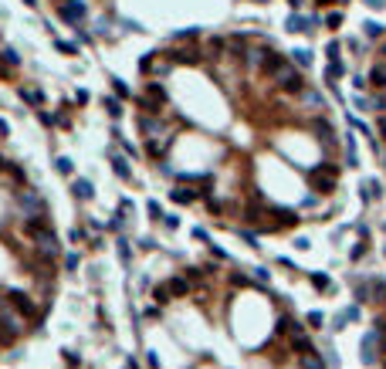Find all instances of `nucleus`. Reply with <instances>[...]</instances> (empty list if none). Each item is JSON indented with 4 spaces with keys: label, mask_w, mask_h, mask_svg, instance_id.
Masks as SVG:
<instances>
[{
    "label": "nucleus",
    "mask_w": 386,
    "mask_h": 369,
    "mask_svg": "<svg viewBox=\"0 0 386 369\" xmlns=\"http://www.w3.org/2000/svg\"><path fill=\"white\" fill-rule=\"evenodd\" d=\"M309 183L319 190V193H332L335 190V166H319V170H312L309 173Z\"/></svg>",
    "instance_id": "nucleus-1"
},
{
    "label": "nucleus",
    "mask_w": 386,
    "mask_h": 369,
    "mask_svg": "<svg viewBox=\"0 0 386 369\" xmlns=\"http://www.w3.org/2000/svg\"><path fill=\"white\" fill-rule=\"evenodd\" d=\"M17 207L24 210V217H44V200H41L34 190H24V193H17Z\"/></svg>",
    "instance_id": "nucleus-2"
},
{
    "label": "nucleus",
    "mask_w": 386,
    "mask_h": 369,
    "mask_svg": "<svg viewBox=\"0 0 386 369\" xmlns=\"http://www.w3.org/2000/svg\"><path fill=\"white\" fill-rule=\"evenodd\" d=\"M7 298H10V305L17 308V315H27V318H38V315H41L38 305L31 302V295H24V292H10Z\"/></svg>",
    "instance_id": "nucleus-3"
},
{
    "label": "nucleus",
    "mask_w": 386,
    "mask_h": 369,
    "mask_svg": "<svg viewBox=\"0 0 386 369\" xmlns=\"http://www.w3.org/2000/svg\"><path fill=\"white\" fill-rule=\"evenodd\" d=\"M281 75H285V81H281V88H285V92H302V75H298V71L285 68ZM281 75H278V78H281Z\"/></svg>",
    "instance_id": "nucleus-4"
},
{
    "label": "nucleus",
    "mask_w": 386,
    "mask_h": 369,
    "mask_svg": "<svg viewBox=\"0 0 386 369\" xmlns=\"http://www.w3.org/2000/svg\"><path fill=\"white\" fill-rule=\"evenodd\" d=\"M71 190H75L78 200H92V183H88V180H75V183H71Z\"/></svg>",
    "instance_id": "nucleus-5"
},
{
    "label": "nucleus",
    "mask_w": 386,
    "mask_h": 369,
    "mask_svg": "<svg viewBox=\"0 0 386 369\" xmlns=\"http://www.w3.org/2000/svg\"><path fill=\"white\" fill-rule=\"evenodd\" d=\"M166 288H170V295H187L190 292V281H187V278H170Z\"/></svg>",
    "instance_id": "nucleus-6"
},
{
    "label": "nucleus",
    "mask_w": 386,
    "mask_h": 369,
    "mask_svg": "<svg viewBox=\"0 0 386 369\" xmlns=\"http://www.w3.org/2000/svg\"><path fill=\"white\" fill-rule=\"evenodd\" d=\"M291 349L298 352V356H312V352H315V349H312V342L305 339V335H295V339H291Z\"/></svg>",
    "instance_id": "nucleus-7"
},
{
    "label": "nucleus",
    "mask_w": 386,
    "mask_h": 369,
    "mask_svg": "<svg viewBox=\"0 0 386 369\" xmlns=\"http://www.w3.org/2000/svg\"><path fill=\"white\" fill-rule=\"evenodd\" d=\"M112 170H116V176H122V180H129V176H132L129 163H126L122 156H112Z\"/></svg>",
    "instance_id": "nucleus-8"
},
{
    "label": "nucleus",
    "mask_w": 386,
    "mask_h": 369,
    "mask_svg": "<svg viewBox=\"0 0 386 369\" xmlns=\"http://www.w3.org/2000/svg\"><path fill=\"white\" fill-rule=\"evenodd\" d=\"M146 98H153L156 105H163V102H166V92H163V85L149 81V88H146Z\"/></svg>",
    "instance_id": "nucleus-9"
},
{
    "label": "nucleus",
    "mask_w": 386,
    "mask_h": 369,
    "mask_svg": "<svg viewBox=\"0 0 386 369\" xmlns=\"http://www.w3.org/2000/svg\"><path fill=\"white\" fill-rule=\"evenodd\" d=\"M369 81H373L376 88H386V64H376V68L369 71Z\"/></svg>",
    "instance_id": "nucleus-10"
},
{
    "label": "nucleus",
    "mask_w": 386,
    "mask_h": 369,
    "mask_svg": "<svg viewBox=\"0 0 386 369\" xmlns=\"http://www.w3.org/2000/svg\"><path fill=\"white\" fill-rule=\"evenodd\" d=\"M274 217H278V224H281V227H295V224H298L295 210H274Z\"/></svg>",
    "instance_id": "nucleus-11"
},
{
    "label": "nucleus",
    "mask_w": 386,
    "mask_h": 369,
    "mask_svg": "<svg viewBox=\"0 0 386 369\" xmlns=\"http://www.w3.org/2000/svg\"><path fill=\"white\" fill-rule=\"evenodd\" d=\"M342 71H346V68H342V61L335 58L332 64H328V71H325V81H328V85H335V78L342 75Z\"/></svg>",
    "instance_id": "nucleus-12"
},
{
    "label": "nucleus",
    "mask_w": 386,
    "mask_h": 369,
    "mask_svg": "<svg viewBox=\"0 0 386 369\" xmlns=\"http://www.w3.org/2000/svg\"><path fill=\"white\" fill-rule=\"evenodd\" d=\"M302 366H305V369H325V366H322V359H319L315 352H312V356H302Z\"/></svg>",
    "instance_id": "nucleus-13"
},
{
    "label": "nucleus",
    "mask_w": 386,
    "mask_h": 369,
    "mask_svg": "<svg viewBox=\"0 0 386 369\" xmlns=\"http://www.w3.org/2000/svg\"><path fill=\"white\" fill-rule=\"evenodd\" d=\"M173 58H176V61H187V64H193V61H196V51H193V48H187V51H173Z\"/></svg>",
    "instance_id": "nucleus-14"
},
{
    "label": "nucleus",
    "mask_w": 386,
    "mask_h": 369,
    "mask_svg": "<svg viewBox=\"0 0 386 369\" xmlns=\"http://www.w3.org/2000/svg\"><path fill=\"white\" fill-rule=\"evenodd\" d=\"M170 196H173L176 203H190V200H193V196H196V193H193V190H173V193H170Z\"/></svg>",
    "instance_id": "nucleus-15"
},
{
    "label": "nucleus",
    "mask_w": 386,
    "mask_h": 369,
    "mask_svg": "<svg viewBox=\"0 0 386 369\" xmlns=\"http://www.w3.org/2000/svg\"><path fill=\"white\" fill-rule=\"evenodd\" d=\"M105 109H109V116H112V119H119V116H122V105H119L116 98H105Z\"/></svg>",
    "instance_id": "nucleus-16"
},
{
    "label": "nucleus",
    "mask_w": 386,
    "mask_h": 369,
    "mask_svg": "<svg viewBox=\"0 0 386 369\" xmlns=\"http://www.w3.org/2000/svg\"><path fill=\"white\" fill-rule=\"evenodd\" d=\"M153 298L159 302V305H166V302H170V288H166V285H159V288L153 292Z\"/></svg>",
    "instance_id": "nucleus-17"
},
{
    "label": "nucleus",
    "mask_w": 386,
    "mask_h": 369,
    "mask_svg": "<svg viewBox=\"0 0 386 369\" xmlns=\"http://www.w3.org/2000/svg\"><path fill=\"white\" fill-rule=\"evenodd\" d=\"M363 27H366V34H369V38H380V34H383V27H380L376 20H366Z\"/></svg>",
    "instance_id": "nucleus-18"
},
{
    "label": "nucleus",
    "mask_w": 386,
    "mask_h": 369,
    "mask_svg": "<svg viewBox=\"0 0 386 369\" xmlns=\"http://www.w3.org/2000/svg\"><path fill=\"white\" fill-rule=\"evenodd\" d=\"M288 31H309V20H302V17H291V20H288Z\"/></svg>",
    "instance_id": "nucleus-19"
},
{
    "label": "nucleus",
    "mask_w": 386,
    "mask_h": 369,
    "mask_svg": "<svg viewBox=\"0 0 386 369\" xmlns=\"http://www.w3.org/2000/svg\"><path fill=\"white\" fill-rule=\"evenodd\" d=\"M58 173H71V159H68V156H58Z\"/></svg>",
    "instance_id": "nucleus-20"
},
{
    "label": "nucleus",
    "mask_w": 386,
    "mask_h": 369,
    "mask_svg": "<svg viewBox=\"0 0 386 369\" xmlns=\"http://www.w3.org/2000/svg\"><path fill=\"white\" fill-rule=\"evenodd\" d=\"M295 61L298 64H312V51H295Z\"/></svg>",
    "instance_id": "nucleus-21"
},
{
    "label": "nucleus",
    "mask_w": 386,
    "mask_h": 369,
    "mask_svg": "<svg viewBox=\"0 0 386 369\" xmlns=\"http://www.w3.org/2000/svg\"><path fill=\"white\" fill-rule=\"evenodd\" d=\"M58 51H64V55H78L75 44H68V41H58Z\"/></svg>",
    "instance_id": "nucleus-22"
},
{
    "label": "nucleus",
    "mask_w": 386,
    "mask_h": 369,
    "mask_svg": "<svg viewBox=\"0 0 386 369\" xmlns=\"http://www.w3.org/2000/svg\"><path fill=\"white\" fill-rule=\"evenodd\" d=\"M112 85H116V92H119V98H129V88L119 81V78H112Z\"/></svg>",
    "instance_id": "nucleus-23"
},
{
    "label": "nucleus",
    "mask_w": 386,
    "mask_h": 369,
    "mask_svg": "<svg viewBox=\"0 0 386 369\" xmlns=\"http://www.w3.org/2000/svg\"><path fill=\"white\" fill-rule=\"evenodd\" d=\"M20 95L27 98V102H31V105H38V102H41V92H24V88H20Z\"/></svg>",
    "instance_id": "nucleus-24"
},
{
    "label": "nucleus",
    "mask_w": 386,
    "mask_h": 369,
    "mask_svg": "<svg viewBox=\"0 0 386 369\" xmlns=\"http://www.w3.org/2000/svg\"><path fill=\"white\" fill-rule=\"evenodd\" d=\"M312 281H315V288H328V278H325V274H312Z\"/></svg>",
    "instance_id": "nucleus-25"
},
{
    "label": "nucleus",
    "mask_w": 386,
    "mask_h": 369,
    "mask_svg": "<svg viewBox=\"0 0 386 369\" xmlns=\"http://www.w3.org/2000/svg\"><path fill=\"white\" fill-rule=\"evenodd\" d=\"M64 268H68V271H75V268H78V254H68V257H64Z\"/></svg>",
    "instance_id": "nucleus-26"
},
{
    "label": "nucleus",
    "mask_w": 386,
    "mask_h": 369,
    "mask_svg": "<svg viewBox=\"0 0 386 369\" xmlns=\"http://www.w3.org/2000/svg\"><path fill=\"white\" fill-rule=\"evenodd\" d=\"M356 298H359V302H366V298H369V288H366V285H356Z\"/></svg>",
    "instance_id": "nucleus-27"
},
{
    "label": "nucleus",
    "mask_w": 386,
    "mask_h": 369,
    "mask_svg": "<svg viewBox=\"0 0 386 369\" xmlns=\"http://www.w3.org/2000/svg\"><path fill=\"white\" fill-rule=\"evenodd\" d=\"M3 61H7V64H17V51L7 48V51H3Z\"/></svg>",
    "instance_id": "nucleus-28"
},
{
    "label": "nucleus",
    "mask_w": 386,
    "mask_h": 369,
    "mask_svg": "<svg viewBox=\"0 0 386 369\" xmlns=\"http://www.w3.org/2000/svg\"><path fill=\"white\" fill-rule=\"evenodd\" d=\"M342 24V14H328V27H339Z\"/></svg>",
    "instance_id": "nucleus-29"
},
{
    "label": "nucleus",
    "mask_w": 386,
    "mask_h": 369,
    "mask_svg": "<svg viewBox=\"0 0 386 369\" xmlns=\"http://www.w3.org/2000/svg\"><path fill=\"white\" fill-rule=\"evenodd\" d=\"M369 7H373V10H380V7H383V0H366Z\"/></svg>",
    "instance_id": "nucleus-30"
},
{
    "label": "nucleus",
    "mask_w": 386,
    "mask_h": 369,
    "mask_svg": "<svg viewBox=\"0 0 386 369\" xmlns=\"http://www.w3.org/2000/svg\"><path fill=\"white\" fill-rule=\"evenodd\" d=\"M380 132H383V139H386V119H380Z\"/></svg>",
    "instance_id": "nucleus-31"
},
{
    "label": "nucleus",
    "mask_w": 386,
    "mask_h": 369,
    "mask_svg": "<svg viewBox=\"0 0 386 369\" xmlns=\"http://www.w3.org/2000/svg\"><path fill=\"white\" fill-rule=\"evenodd\" d=\"M0 136H7V122L3 119H0Z\"/></svg>",
    "instance_id": "nucleus-32"
},
{
    "label": "nucleus",
    "mask_w": 386,
    "mask_h": 369,
    "mask_svg": "<svg viewBox=\"0 0 386 369\" xmlns=\"http://www.w3.org/2000/svg\"><path fill=\"white\" fill-rule=\"evenodd\" d=\"M0 170H10V166H7V159H3V156H0Z\"/></svg>",
    "instance_id": "nucleus-33"
},
{
    "label": "nucleus",
    "mask_w": 386,
    "mask_h": 369,
    "mask_svg": "<svg viewBox=\"0 0 386 369\" xmlns=\"http://www.w3.org/2000/svg\"><path fill=\"white\" fill-rule=\"evenodd\" d=\"M288 3H291V7H302V0H288Z\"/></svg>",
    "instance_id": "nucleus-34"
},
{
    "label": "nucleus",
    "mask_w": 386,
    "mask_h": 369,
    "mask_svg": "<svg viewBox=\"0 0 386 369\" xmlns=\"http://www.w3.org/2000/svg\"><path fill=\"white\" fill-rule=\"evenodd\" d=\"M319 3H322V7H328V3H335V0H319Z\"/></svg>",
    "instance_id": "nucleus-35"
},
{
    "label": "nucleus",
    "mask_w": 386,
    "mask_h": 369,
    "mask_svg": "<svg viewBox=\"0 0 386 369\" xmlns=\"http://www.w3.org/2000/svg\"><path fill=\"white\" fill-rule=\"evenodd\" d=\"M24 3H27V7H34V3H38V0H24Z\"/></svg>",
    "instance_id": "nucleus-36"
},
{
    "label": "nucleus",
    "mask_w": 386,
    "mask_h": 369,
    "mask_svg": "<svg viewBox=\"0 0 386 369\" xmlns=\"http://www.w3.org/2000/svg\"><path fill=\"white\" fill-rule=\"evenodd\" d=\"M383 55H386V48H383Z\"/></svg>",
    "instance_id": "nucleus-37"
}]
</instances>
